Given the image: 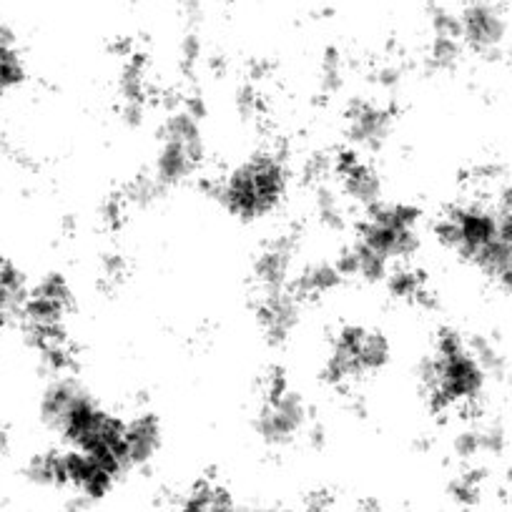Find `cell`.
Segmentation results:
<instances>
[{
	"mask_svg": "<svg viewBox=\"0 0 512 512\" xmlns=\"http://www.w3.org/2000/svg\"><path fill=\"white\" fill-rule=\"evenodd\" d=\"M297 239L292 234H282L269 239L254 256V284L259 294L279 292L292 287L294 264H297Z\"/></svg>",
	"mask_w": 512,
	"mask_h": 512,
	"instance_id": "obj_9",
	"label": "cell"
},
{
	"mask_svg": "<svg viewBox=\"0 0 512 512\" xmlns=\"http://www.w3.org/2000/svg\"><path fill=\"white\" fill-rule=\"evenodd\" d=\"M387 284H390V292L395 294L397 299H407V302H420V299L427 297L425 277H422L417 269L410 267H397L392 269L390 277H387Z\"/></svg>",
	"mask_w": 512,
	"mask_h": 512,
	"instance_id": "obj_15",
	"label": "cell"
},
{
	"mask_svg": "<svg viewBox=\"0 0 512 512\" xmlns=\"http://www.w3.org/2000/svg\"><path fill=\"white\" fill-rule=\"evenodd\" d=\"M395 113L382 103L357 101L347 113V139L354 154H374L390 141Z\"/></svg>",
	"mask_w": 512,
	"mask_h": 512,
	"instance_id": "obj_8",
	"label": "cell"
},
{
	"mask_svg": "<svg viewBox=\"0 0 512 512\" xmlns=\"http://www.w3.org/2000/svg\"><path fill=\"white\" fill-rule=\"evenodd\" d=\"M497 287H500V289H502V292H505V294H510V297H512V272H510V274H507V277H505V279H502V282H500V284H497Z\"/></svg>",
	"mask_w": 512,
	"mask_h": 512,
	"instance_id": "obj_16",
	"label": "cell"
},
{
	"mask_svg": "<svg viewBox=\"0 0 512 512\" xmlns=\"http://www.w3.org/2000/svg\"><path fill=\"white\" fill-rule=\"evenodd\" d=\"M161 442H164V430L154 412H139L123 422V457L128 470L149 465L159 455Z\"/></svg>",
	"mask_w": 512,
	"mask_h": 512,
	"instance_id": "obj_12",
	"label": "cell"
},
{
	"mask_svg": "<svg viewBox=\"0 0 512 512\" xmlns=\"http://www.w3.org/2000/svg\"><path fill=\"white\" fill-rule=\"evenodd\" d=\"M302 307L304 299L292 287L262 294L256 317H259V327H262L264 337L272 344L289 342L292 334L297 332L299 322H302Z\"/></svg>",
	"mask_w": 512,
	"mask_h": 512,
	"instance_id": "obj_10",
	"label": "cell"
},
{
	"mask_svg": "<svg viewBox=\"0 0 512 512\" xmlns=\"http://www.w3.org/2000/svg\"><path fill=\"white\" fill-rule=\"evenodd\" d=\"M204 154L206 144L199 113L194 106H179L161 123L154 166H151L149 176L166 194L169 189L189 184L199 174Z\"/></svg>",
	"mask_w": 512,
	"mask_h": 512,
	"instance_id": "obj_4",
	"label": "cell"
},
{
	"mask_svg": "<svg viewBox=\"0 0 512 512\" xmlns=\"http://www.w3.org/2000/svg\"><path fill=\"white\" fill-rule=\"evenodd\" d=\"M390 339L369 327H344L332 339L324 374L332 384H357L390 364Z\"/></svg>",
	"mask_w": 512,
	"mask_h": 512,
	"instance_id": "obj_5",
	"label": "cell"
},
{
	"mask_svg": "<svg viewBox=\"0 0 512 512\" xmlns=\"http://www.w3.org/2000/svg\"><path fill=\"white\" fill-rule=\"evenodd\" d=\"M505 447V432L497 425H467L452 440V450L460 460H475L482 455H497Z\"/></svg>",
	"mask_w": 512,
	"mask_h": 512,
	"instance_id": "obj_14",
	"label": "cell"
},
{
	"mask_svg": "<svg viewBox=\"0 0 512 512\" xmlns=\"http://www.w3.org/2000/svg\"><path fill=\"white\" fill-rule=\"evenodd\" d=\"M337 189L344 196V201H349V204L362 211L382 204V179L354 151L337 159Z\"/></svg>",
	"mask_w": 512,
	"mask_h": 512,
	"instance_id": "obj_11",
	"label": "cell"
},
{
	"mask_svg": "<svg viewBox=\"0 0 512 512\" xmlns=\"http://www.w3.org/2000/svg\"><path fill=\"white\" fill-rule=\"evenodd\" d=\"M169 512H292L284 507H251L234 500L229 490L214 482H199L191 487Z\"/></svg>",
	"mask_w": 512,
	"mask_h": 512,
	"instance_id": "obj_13",
	"label": "cell"
},
{
	"mask_svg": "<svg viewBox=\"0 0 512 512\" xmlns=\"http://www.w3.org/2000/svg\"><path fill=\"white\" fill-rule=\"evenodd\" d=\"M457 28L462 46L482 58L497 56L507 36V21L495 0H475L462 8Z\"/></svg>",
	"mask_w": 512,
	"mask_h": 512,
	"instance_id": "obj_7",
	"label": "cell"
},
{
	"mask_svg": "<svg viewBox=\"0 0 512 512\" xmlns=\"http://www.w3.org/2000/svg\"><path fill=\"white\" fill-rule=\"evenodd\" d=\"M487 372L477 362L470 339L445 329L422 362V390L435 410L470 405L482 395Z\"/></svg>",
	"mask_w": 512,
	"mask_h": 512,
	"instance_id": "obj_3",
	"label": "cell"
},
{
	"mask_svg": "<svg viewBox=\"0 0 512 512\" xmlns=\"http://www.w3.org/2000/svg\"><path fill=\"white\" fill-rule=\"evenodd\" d=\"M289 191V164L279 151H256L236 169L214 181L211 194L231 216L259 221L284 204Z\"/></svg>",
	"mask_w": 512,
	"mask_h": 512,
	"instance_id": "obj_2",
	"label": "cell"
},
{
	"mask_svg": "<svg viewBox=\"0 0 512 512\" xmlns=\"http://www.w3.org/2000/svg\"><path fill=\"white\" fill-rule=\"evenodd\" d=\"M422 216L410 204H377L364 211L357 239L337 256L344 279L379 282L420 249Z\"/></svg>",
	"mask_w": 512,
	"mask_h": 512,
	"instance_id": "obj_1",
	"label": "cell"
},
{
	"mask_svg": "<svg viewBox=\"0 0 512 512\" xmlns=\"http://www.w3.org/2000/svg\"><path fill=\"white\" fill-rule=\"evenodd\" d=\"M309 412L302 395L274 377L256 410L254 430L269 447H289L307 430Z\"/></svg>",
	"mask_w": 512,
	"mask_h": 512,
	"instance_id": "obj_6",
	"label": "cell"
}]
</instances>
